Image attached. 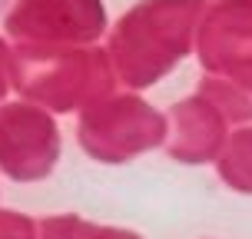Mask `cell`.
<instances>
[{
    "mask_svg": "<svg viewBox=\"0 0 252 239\" xmlns=\"http://www.w3.org/2000/svg\"><path fill=\"white\" fill-rule=\"evenodd\" d=\"M7 3H10V0H0V13H3V10H7Z\"/></svg>",
    "mask_w": 252,
    "mask_h": 239,
    "instance_id": "6da1fadb",
    "label": "cell"
}]
</instances>
